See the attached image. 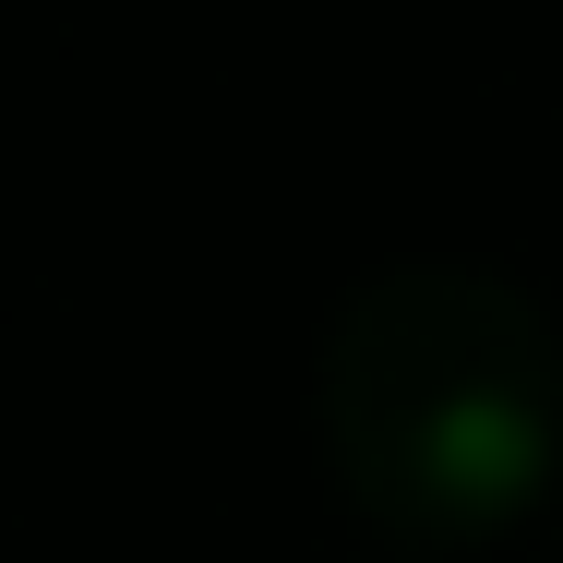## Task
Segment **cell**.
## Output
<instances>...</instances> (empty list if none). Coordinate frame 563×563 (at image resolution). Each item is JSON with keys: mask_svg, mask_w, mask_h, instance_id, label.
Returning <instances> with one entry per match:
<instances>
[{"mask_svg": "<svg viewBox=\"0 0 563 563\" xmlns=\"http://www.w3.org/2000/svg\"><path fill=\"white\" fill-rule=\"evenodd\" d=\"M312 420L336 492L384 540H492L563 479V324L504 264H372L324 324Z\"/></svg>", "mask_w": 563, "mask_h": 563, "instance_id": "1", "label": "cell"}]
</instances>
